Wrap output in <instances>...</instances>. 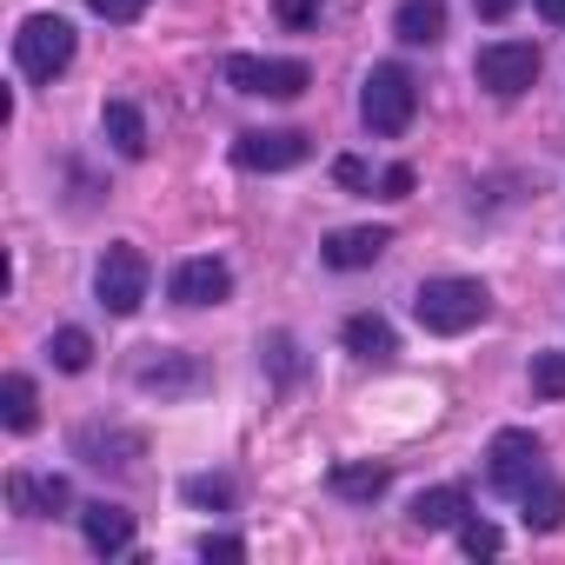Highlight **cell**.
<instances>
[{
  "label": "cell",
  "mask_w": 565,
  "mask_h": 565,
  "mask_svg": "<svg viewBox=\"0 0 565 565\" xmlns=\"http://www.w3.org/2000/svg\"><path fill=\"white\" fill-rule=\"evenodd\" d=\"M259 360L273 366V380H279V386H294V380H300V347H294L287 333H273V340L259 347Z\"/></svg>",
  "instance_id": "23"
},
{
  "label": "cell",
  "mask_w": 565,
  "mask_h": 565,
  "mask_svg": "<svg viewBox=\"0 0 565 565\" xmlns=\"http://www.w3.org/2000/svg\"><path fill=\"white\" fill-rule=\"evenodd\" d=\"M479 14H486V21H505V14H512V0H479Z\"/></svg>",
  "instance_id": "32"
},
{
  "label": "cell",
  "mask_w": 565,
  "mask_h": 565,
  "mask_svg": "<svg viewBox=\"0 0 565 565\" xmlns=\"http://www.w3.org/2000/svg\"><path fill=\"white\" fill-rule=\"evenodd\" d=\"M200 558H246V545H239L233 532H206V539H200Z\"/></svg>",
  "instance_id": "28"
},
{
  "label": "cell",
  "mask_w": 565,
  "mask_h": 565,
  "mask_svg": "<svg viewBox=\"0 0 565 565\" xmlns=\"http://www.w3.org/2000/svg\"><path fill=\"white\" fill-rule=\"evenodd\" d=\"M226 81H233L239 94H259V100H300L313 74H307L300 61H259V54H233V61H226Z\"/></svg>",
  "instance_id": "7"
},
{
  "label": "cell",
  "mask_w": 565,
  "mask_h": 565,
  "mask_svg": "<svg viewBox=\"0 0 565 565\" xmlns=\"http://www.w3.org/2000/svg\"><path fill=\"white\" fill-rule=\"evenodd\" d=\"M81 532H87V545L94 552H127L134 545V512H120V505H81Z\"/></svg>",
  "instance_id": "16"
},
{
  "label": "cell",
  "mask_w": 565,
  "mask_h": 565,
  "mask_svg": "<svg viewBox=\"0 0 565 565\" xmlns=\"http://www.w3.org/2000/svg\"><path fill=\"white\" fill-rule=\"evenodd\" d=\"M100 127H107V140H114V153H120V160H140V153H147V120H140V107H134V100H107Z\"/></svg>",
  "instance_id": "19"
},
{
  "label": "cell",
  "mask_w": 565,
  "mask_h": 565,
  "mask_svg": "<svg viewBox=\"0 0 565 565\" xmlns=\"http://www.w3.org/2000/svg\"><path fill=\"white\" fill-rule=\"evenodd\" d=\"M14 61L28 81H61L74 67V28L61 14H28L21 34H14Z\"/></svg>",
  "instance_id": "2"
},
{
  "label": "cell",
  "mask_w": 565,
  "mask_h": 565,
  "mask_svg": "<svg viewBox=\"0 0 565 565\" xmlns=\"http://www.w3.org/2000/svg\"><path fill=\"white\" fill-rule=\"evenodd\" d=\"M34 419H41L34 380L28 373H8V380H0V426H8V433H34Z\"/></svg>",
  "instance_id": "18"
},
{
  "label": "cell",
  "mask_w": 565,
  "mask_h": 565,
  "mask_svg": "<svg viewBox=\"0 0 565 565\" xmlns=\"http://www.w3.org/2000/svg\"><path fill=\"white\" fill-rule=\"evenodd\" d=\"M386 246H393V233H386V226H340V233L320 246V259H327L333 273H360V266H373Z\"/></svg>",
  "instance_id": "10"
},
{
  "label": "cell",
  "mask_w": 565,
  "mask_h": 565,
  "mask_svg": "<svg viewBox=\"0 0 565 565\" xmlns=\"http://www.w3.org/2000/svg\"><path fill=\"white\" fill-rule=\"evenodd\" d=\"M47 360H54L61 373H87V366H94V340H87L81 327H61V333L47 340Z\"/></svg>",
  "instance_id": "22"
},
{
  "label": "cell",
  "mask_w": 565,
  "mask_h": 565,
  "mask_svg": "<svg viewBox=\"0 0 565 565\" xmlns=\"http://www.w3.org/2000/svg\"><path fill=\"white\" fill-rule=\"evenodd\" d=\"M532 393L539 399H565V353H539L532 360Z\"/></svg>",
  "instance_id": "24"
},
{
  "label": "cell",
  "mask_w": 565,
  "mask_h": 565,
  "mask_svg": "<svg viewBox=\"0 0 565 565\" xmlns=\"http://www.w3.org/2000/svg\"><path fill=\"white\" fill-rule=\"evenodd\" d=\"M307 153H313V140L294 134V127H253V134L233 140V167H246V173H287Z\"/></svg>",
  "instance_id": "6"
},
{
  "label": "cell",
  "mask_w": 565,
  "mask_h": 565,
  "mask_svg": "<svg viewBox=\"0 0 565 565\" xmlns=\"http://www.w3.org/2000/svg\"><path fill=\"white\" fill-rule=\"evenodd\" d=\"M273 14L287 34H307V28H320V0H273Z\"/></svg>",
  "instance_id": "25"
},
{
  "label": "cell",
  "mask_w": 565,
  "mask_h": 565,
  "mask_svg": "<svg viewBox=\"0 0 565 565\" xmlns=\"http://www.w3.org/2000/svg\"><path fill=\"white\" fill-rule=\"evenodd\" d=\"M87 8H94L100 21H140V8H147V0H87Z\"/></svg>",
  "instance_id": "29"
},
{
  "label": "cell",
  "mask_w": 565,
  "mask_h": 565,
  "mask_svg": "<svg viewBox=\"0 0 565 565\" xmlns=\"http://www.w3.org/2000/svg\"><path fill=\"white\" fill-rule=\"evenodd\" d=\"M413 313H419V327H426V333L452 340V333H472V327L492 313V294L479 287V279L446 273V279H426V287L413 294Z\"/></svg>",
  "instance_id": "1"
},
{
  "label": "cell",
  "mask_w": 565,
  "mask_h": 565,
  "mask_svg": "<svg viewBox=\"0 0 565 565\" xmlns=\"http://www.w3.org/2000/svg\"><path fill=\"white\" fill-rule=\"evenodd\" d=\"M333 173H340V186H366V180H373V173H366V160H353V153H347V160H333Z\"/></svg>",
  "instance_id": "31"
},
{
  "label": "cell",
  "mask_w": 565,
  "mask_h": 565,
  "mask_svg": "<svg viewBox=\"0 0 565 565\" xmlns=\"http://www.w3.org/2000/svg\"><path fill=\"white\" fill-rule=\"evenodd\" d=\"M186 499H193V505H233V479L200 472V479H186Z\"/></svg>",
  "instance_id": "26"
},
{
  "label": "cell",
  "mask_w": 565,
  "mask_h": 565,
  "mask_svg": "<svg viewBox=\"0 0 565 565\" xmlns=\"http://www.w3.org/2000/svg\"><path fill=\"white\" fill-rule=\"evenodd\" d=\"M380 186H386V200H406V193H413V167H386Z\"/></svg>",
  "instance_id": "30"
},
{
  "label": "cell",
  "mask_w": 565,
  "mask_h": 565,
  "mask_svg": "<svg viewBox=\"0 0 565 565\" xmlns=\"http://www.w3.org/2000/svg\"><path fill=\"white\" fill-rule=\"evenodd\" d=\"M393 34H399L406 47H433V41L446 34V0H399Z\"/></svg>",
  "instance_id": "17"
},
{
  "label": "cell",
  "mask_w": 565,
  "mask_h": 565,
  "mask_svg": "<svg viewBox=\"0 0 565 565\" xmlns=\"http://www.w3.org/2000/svg\"><path fill=\"white\" fill-rule=\"evenodd\" d=\"M340 340H347V353L366 360V366H386V360L399 353V340H393V327H386L380 313H353V320L340 327Z\"/></svg>",
  "instance_id": "15"
},
{
  "label": "cell",
  "mask_w": 565,
  "mask_h": 565,
  "mask_svg": "<svg viewBox=\"0 0 565 565\" xmlns=\"http://www.w3.org/2000/svg\"><path fill=\"white\" fill-rule=\"evenodd\" d=\"M226 294H233L226 259H180V266H173V300H180V307H220Z\"/></svg>",
  "instance_id": "9"
},
{
  "label": "cell",
  "mask_w": 565,
  "mask_h": 565,
  "mask_svg": "<svg viewBox=\"0 0 565 565\" xmlns=\"http://www.w3.org/2000/svg\"><path fill=\"white\" fill-rule=\"evenodd\" d=\"M94 294H100V307L114 313V320H134L140 307H147V253L140 246H107L100 253V266H94Z\"/></svg>",
  "instance_id": "4"
},
{
  "label": "cell",
  "mask_w": 565,
  "mask_h": 565,
  "mask_svg": "<svg viewBox=\"0 0 565 565\" xmlns=\"http://www.w3.org/2000/svg\"><path fill=\"white\" fill-rule=\"evenodd\" d=\"M327 486H333V499H353V505H373L386 486H393V466H380V459H340L333 472H327Z\"/></svg>",
  "instance_id": "13"
},
{
  "label": "cell",
  "mask_w": 565,
  "mask_h": 565,
  "mask_svg": "<svg viewBox=\"0 0 565 565\" xmlns=\"http://www.w3.org/2000/svg\"><path fill=\"white\" fill-rule=\"evenodd\" d=\"M539 14H545L552 28H565V0H539Z\"/></svg>",
  "instance_id": "33"
},
{
  "label": "cell",
  "mask_w": 565,
  "mask_h": 565,
  "mask_svg": "<svg viewBox=\"0 0 565 565\" xmlns=\"http://www.w3.org/2000/svg\"><path fill=\"white\" fill-rule=\"evenodd\" d=\"M74 446H81V459L100 466V472H134V459H140V433H120V426H107V433L87 426Z\"/></svg>",
  "instance_id": "12"
},
{
  "label": "cell",
  "mask_w": 565,
  "mask_h": 565,
  "mask_svg": "<svg viewBox=\"0 0 565 565\" xmlns=\"http://www.w3.org/2000/svg\"><path fill=\"white\" fill-rule=\"evenodd\" d=\"M413 114H419V87H413V74L406 67H373L366 74V87H360V120L373 127V134H406L413 127Z\"/></svg>",
  "instance_id": "3"
},
{
  "label": "cell",
  "mask_w": 565,
  "mask_h": 565,
  "mask_svg": "<svg viewBox=\"0 0 565 565\" xmlns=\"http://www.w3.org/2000/svg\"><path fill=\"white\" fill-rule=\"evenodd\" d=\"M519 505H525V525H532V532H558V525H565V486L545 479V472L519 492Z\"/></svg>",
  "instance_id": "21"
},
{
  "label": "cell",
  "mask_w": 565,
  "mask_h": 565,
  "mask_svg": "<svg viewBox=\"0 0 565 565\" xmlns=\"http://www.w3.org/2000/svg\"><path fill=\"white\" fill-rule=\"evenodd\" d=\"M472 81H479L486 94H499V100H519V94L539 81V47H532V41H492V47H479Z\"/></svg>",
  "instance_id": "5"
},
{
  "label": "cell",
  "mask_w": 565,
  "mask_h": 565,
  "mask_svg": "<svg viewBox=\"0 0 565 565\" xmlns=\"http://www.w3.org/2000/svg\"><path fill=\"white\" fill-rule=\"evenodd\" d=\"M147 393H193V386H206V366L193 360V353H160V360H140V373H134Z\"/></svg>",
  "instance_id": "14"
},
{
  "label": "cell",
  "mask_w": 565,
  "mask_h": 565,
  "mask_svg": "<svg viewBox=\"0 0 565 565\" xmlns=\"http://www.w3.org/2000/svg\"><path fill=\"white\" fill-rule=\"evenodd\" d=\"M539 459H545V446L532 439V433H519V426H505L499 439H492V452H486V479L499 486V492H525L532 479H539Z\"/></svg>",
  "instance_id": "8"
},
{
  "label": "cell",
  "mask_w": 565,
  "mask_h": 565,
  "mask_svg": "<svg viewBox=\"0 0 565 565\" xmlns=\"http://www.w3.org/2000/svg\"><path fill=\"white\" fill-rule=\"evenodd\" d=\"M459 545H466L472 558H492V552H499V525H486V519H459Z\"/></svg>",
  "instance_id": "27"
},
{
  "label": "cell",
  "mask_w": 565,
  "mask_h": 565,
  "mask_svg": "<svg viewBox=\"0 0 565 565\" xmlns=\"http://www.w3.org/2000/svg\"><path fill=\"white\" fill-rule=\"evenodd\" d=\"M8 499H14V512L21 519H54V512H67V479L61 472H14L8 479Z\"/></svg>",
  "instance_id": "11"
},
{
  "label": "cell",
  "mask_w": 565,
  "mask_h": 565,
  "mask_svg": "<svg viewBox=\"0 0 565 565\" xmlns=\"http://www.w3.org/2000/svg\"><path fill=\"white\" fill-rule=\"evenodd\" d=\"M466 519V492L459 486H426L419 499H413V525L419 532H446V525H459Z\"/></svg>",
  "instance_id": "20"
}]
</instances>
